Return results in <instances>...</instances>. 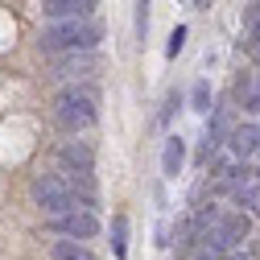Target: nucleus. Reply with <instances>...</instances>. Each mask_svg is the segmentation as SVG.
<instances>
[{
  "mask_svg": "<svg viewBox=\"0 0 260 260\" xmlns=\"http://www.w3.org/2000/svg\"><path fill=\"white\" fill-rule=\"evenodd\" d=\"M95 38H100V29H95V25H87L83 17H67V21L50 25L46 34H42V50H50V54L71 50L75 54V50H91Z\"/></svg>",
  "mask_w": 260,
  "mask_h": 260,
  "instance_id": "obj_1",
  "label": "nucleus"
},
{
  "mask_svg": "<svg viewBox=\"0 0 260 260\" xmlns=\"http://www.w3.org/2000/svg\"><path fill=\"white\" fill-rule=\"evenodd\" d=\"M54 112H58V124H62V128L79 133V128L95 124V95H91L87 87H71V91H62V95H58Z\"/></svg>",
  "mask_w": 260,
  "mask_h": 260,
  "instance_id": "obj_2",
  "label": "nucleus"
},
{
  "mask_svg": "<svg viewBox=\"0 0 260 260\" xmlns=\"http://www.w3.org/2000/svg\"><path fill=\"white\" fill-rule=\"evenodd\" d=\"M29 194H34V203H38L46 215H62V211L75 207V190L62 182V178H54V174H38L34 186H29Z\"/></svg>",
  "mask_w": 260,
  "mask_h": 260,
  "instance_id": "obj_3",
  "label": "nucleus"
},
{
  "mask_svg": "<svg viewBox=\"0 0 260 260\" xmlns=\"http://www.w3.org/2000/svg\"><path fill=\"white\" fill-rule=\"evenodd\" d=\"M248 240V215H211V232H207V244L211 248H236Z\"/></svg>",
  "mask_w": 260,
  "mask_h": 260,
  "instance_id": "obj_4",
  "label": "nucleus"
},
{
  "mask_svg": "<svg viewBox=\"0 0 260 260\" xmlns=\"http://www.w3.org/2000/svg\"><path fill=\"white\" fill-rule=\"evenodd\" d=\"M50 227L62 232V236H71V240H91L95 232H100V219H95L87 207H71L62 215H50Z\"/></svg>",
  "mask_w": 260,
  "mask_h": 260,
  "instance_id": "obj_5",
  "label": "nucleus"
},
{
  "mask_svg": "<svg viewBox=\"0 0 260 260\" xmlns=\"http://www.w3.org/2000/svg\"><path fill=\"white\" fill-rule=\"evenodd\" d=\"M182 161H186V141H182V137H170V141H166V153H161V174H166V178H178Z\"/></svg>",
  "mask_w": 260,
  "mask_h": 260,
  "instance_id": "obj_6",
  "label": "nucleus"
},
{
  "mask_svg": "<svg viewBox=\"0 0 260 260\" xmlns=\"http://www.w3.org/2000/svg\"><path fill=\"white\" fill-rule=\"evenodd\" d=\"M95 0H46V13L54 21H67V17H87Z\"/></svg>",
  "mask_w": 260,
  "mask_h": 260,
  "instance_id": "obj_7",
  "label": "nucleus"
},
{
  "mask_svg": "<svg viewBox=\"0 0 260 260\" xmlns=\"http://www.w3.org/2000/svg\"><path fill=\"white\" fill-rule=\"evenodd\" d=\"M232 149H236L240 157L260 153V128H236V133H232Z\"/></svg>",
  "mask_w": 260,
  "mask_h": 260,
  "instance_id": "obj_8",
  "label": "nucleus"
},
{
  "mask_svg": "<svg viewBox=\"0 0 260 260\" xmlns=\"http://www.w3.org/2000/svg\"><path fill=\"white\" fill-rule=\"evenodd\" d=\"M236 203L244 211H260V178H248V182L236 186Z\"/></svg>",
  "mask_w": 260,
  "mask_h": 260,
  "instance_id": "obj_9",
  "label": "nucleus"
},
{
  "mask_svg": "<svg viewBox=\"0 0 260 260\" xmlns=\"http://www.w3.org/2000/svg\"><path fill=\"white\" fill-rule=\"evenodd\" d=\"M54 260H95L79 240H58L54 244Z\"/></svg>",
  "mask_w": 260,
  "mask_h": 260,
  "instance_id": "obj_10",
  "label": "nucleus"
},
{
  "mask_svg": "<svg viewBox=\"0 0 260 260\" xmlns=\"http://www.w3.org/2000/svg\"><path fill=\"white\" fill-rule=\"evenodd\" d=\"M112 248H116V260L128 256V223L124 219H116V227H112Z\"/></svg>",
  "mask_w": 260,
  "mask_h": 260,
  "instance_id": "obj_11",
  "label": "nucleus"
},
{
  "mask_svg": "<svg viewBox=\"0 0 260 260\" xmlns=\"http://www.w3.org/2000/svg\"><path fill=\"white\" fill-rule=\"evenodd\" d=\"M194 112H211V87L207 83L194 87Z\"/></svg>",
  "mask_w": 260,
  "mask_h": 260,
  "instance_id": "obj_12",
  "label": "nucleus"
},
{
  "mask_svg": "<svg viewBox=\"0 0 260 260\" xmlns=\"http://www.w3.org/2000/svg\"><path fill=\"white\" fill-rule=\"evenodd\" d=\"M182 46H186V29L178 25L174 34H170V50H166V54H170V58H178V50H182Z\"/></svg>",
  "mask_w": 260,
  "mask_h": 260,
  "instance_id": "obj_13",
  "label": "nucleus"
},
{
  "mask_svg": "<svg viewBox=\"0 0 260 260\" xmlns=\"http://www.w3.org/2000/svg\"><path fill=\"white\" fill-rule=\"evenodd\" d=\"M244 108H248V112H260V83H252V87H248V95H244Z\"/></svg>",
  "mask_w": 260,
  "mask_h": 260,
  "instance_id": "obj_14",
  "label": "nucleus"
},
{
  "mask_svg": "<svg viewBox=\"0 0 260 260\" xmlns=\"http://www.w3.org/2000/svg\"><path fill=\"white\" fill-rule=\"evenodd\" d=\"M194 5H211V0H194Z\"/></svg>",
  "mask_w": 260,
  "mask_h": 260,
  "instance_id": "obj_15",
  "label": "nucleus"
}]
</instances>
